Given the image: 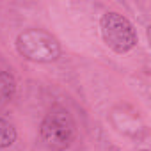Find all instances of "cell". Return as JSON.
Wrapping results in <instances>:
<instances>
[{"instance_id": "obj_1", "label": "cell", "mask_w": 151, "mask_h": 151, "mask_svg": "<svg viewBox=\"0 0 151 151\" xmlns=\"http://www.w3.org/2000/svg\"><path fill=\"white\" fill-rule=\"evenodd\" d=\"M18 53L32 62H53L60 57V45L55 36L43 29H27L16 37Z\"/></svg>"}, {"instance_id": "obj_2", "label": "cell", "mask_w": 151, "mask_h": 151, "mask_svg": "<svg viewBox=\"0 0 151 151\" xmlns=\"http://www.w3.org/2000/svg\"><path fill=\"white\" fill-rule=\"evenodd\" d=\"M75 124L69 112L62 107H53L43 119L39 128L41 142L52 151H64L71 146Z\"/></svg>"}, {"instance_id": "obj_3", "label": "cell", "mask_w": 151, "mask_h": 151, "mask_svg": "<svg viewBox=\"0 0 151 151\" xmlns=\"http://www.w3.org/2000/svg\"><path fill=\"white\" fill-rule=\"evenodd\" d=\"M100 30L105 45L116 53H128L137 45V32L132 22L119 13H105L100 20Z\"/></svg>"}, {"instance_id": "obj_4", "label": "cell", "mask_w": 151, "mask_h": 151, "mask_svg": "<svg viewBox=\"0 0 151 151\" xmlns=\"http://www.w3.org/2000/svg\"><path fill=\"white\" fill-rule=\"evenodd\" d=\"M16 91V82L13 75L7 71H0V105L7 103Z\"/></svg>"}, {"instance_id": "obj_5", "label": "cell", "mask_w": 151, "mask_h": 151, "mask_svg": "<svg viewBox=\"0 0 151 151\" xmlns=\"http://www.w3.org/2000/svg\"><path fill=\"white\" fill-rule=\"evenodd\" d=\"M16 140V130L14 126L0 117V149L2 147H9L11 144H14Z\"/></svg>"}]
</instances>
